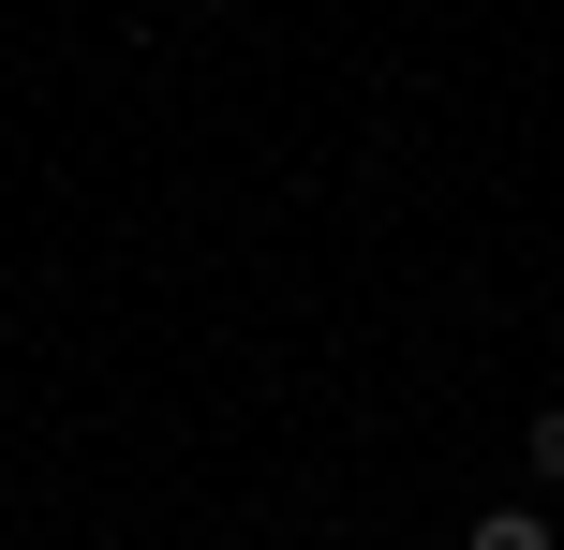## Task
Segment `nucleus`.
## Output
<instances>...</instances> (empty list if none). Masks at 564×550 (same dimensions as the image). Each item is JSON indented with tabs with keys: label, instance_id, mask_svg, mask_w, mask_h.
I'll list each match as a JSON object with an SVG mask.
<instances>
[{
	"label": "nucleus",
	"instance_id": "f257e3e1",
	"mask_svg": "<svg viewBox=\"0 0 564 550\" xmlns=\"http://www.w3.org/2000/svg\"><path fill=\"white\" fill-rule=\"evenodd\" d=\"M476 550H564V536L535 521V506H490V521H476Z\"/></svg>",
	"mask_w": 564,
	"mask_h": 550
},
{
	"label": "nucleus",
	"instance_id": "f03ea898",
	"mask_svg": "<svg viewBox=\"0 0 564 550\" xmlns=\"http://www.w3.org/2000/svg\"><path fill=\"white\" fill-rule=\"evenodd\" d=\"M520 446H535V476H564V402H535V432H520Z\"/></svg>",
	"mask_w": 564,
	"mask_h": 550
}]
</instances>
